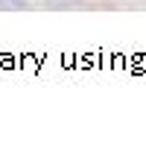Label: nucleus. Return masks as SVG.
I'll return each mask as SVG.
<instances>
[]
</instances>
